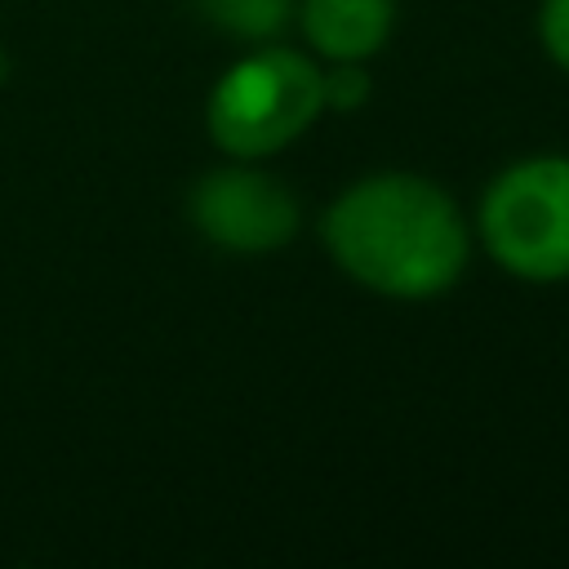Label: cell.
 I'll use <instances>...</instances> for the list:
<instances>
[{
    "label": "cell",
    "mask_w": 569,
    "mask_h": 569,
    "mask_svg": "<svg viewBox=\"0 0 569 569\" xmlns=\"http://www.w3.org/2000/svg\"><path fill=\"white\" fill-rule=\"evenodd\" d=\"M333 262L373 293L436 298L467 267V222L427 178L373 173L325 213Z\"/></svg>",
    "instance_id": "cell-1"
},
{
    "label": "cell",
    "mask_w": 569,
    "mask_h": 569,
    "mask_svg": "<svg viewBox=\"0 0 569 569\" xmlns=\"http://www.w3.org/2000/svg\"><path fill=\"white\" fill-rule=\"evenodd\" d=\"M325 111L320 71L293 49H258L209 93V133L231 156H271Z\"/></svg>",
    "instance_id": "cell-2"
},
{
    "label": "cell",
    "mask_w": 569,
    "mask_h": 569,
    "mask_svg": "<svg viewBox=\"0 0 569 569\" xmlns=\"http://www.w3.org/2000/svg\"><path fill=\"white\" fill-rule=\"evenodd\" d=\"M480 236L498 267L520 280L569 276V156H533L493 178Z\"/></svg>",
    "instance_id": "cell-3"
},
{
    "label": "cell",
    "mask_w": 569,
    "mask_h": 569,
    "mask_svg": "<svg viewBox=\"0 0 569 569\" xmlns=\"http://www.w3.org/2000/svg\"><path fill=\"white\" fill-rule=\"evenodd\" d=\"M196 227L231 253H271L298 231V200L258 169H218L191 191Z\"/></svg>",
    "instance_id": "cell-4"
},
{
    "label": "cell",
    "mask_w": 569,
    "mask_h": 569,
    "mask_svg": "<svg viewBox=\"0 0 569 569\" xmlns=\"http://www.w3.org/2000/svg\"><path fill=\"white\" fill-rule=\"evenodd\" d=\"M391 0H302L307 40L333 62H360L391 31Z\"/></svg>",
    "instance_id": "cell-5"
},
{
    "label": "cell",
    "mask_w": 569,
    "mask_h": 569,
    "mask_svg": "<svg viewBox=\"0 0 569 569\" xmlns=\"http://www.w3.org/2000/svg\"><path fill=\"white\" fill-rule=\"evenodd\" d=\"M218 27L244 36V40H267L289 22V0H196Z\"/></svg>",
    "instance_id": "cell-6"
},
{
    "label": "cell",
    "mask_w": 569,
    "mask_h": 569,
    "mask_svg": "<svg viewBox=\"0 0 569 569\" xmlns=\"http://www.w3.org/2000/svg\"><path fill=\"white\" fill-rule=\"evenodd\" d=\"M369 76L360 62H333V71H320V93H325V107H338V111H356L365 98H369Z\"/></svg>",
    "instance_id": "cell-7"
},
{
    "label": "cell",
    "mask_w": 569,
    "mask_h": 569,
    "mask_svg": "<svg viewBox=\"0 0 569 569\" xmlns=\"http://www.w3.org/2000/svg\"><path fill=\"white\" fill-rule=\"evenodd\" d=\"M538 31H542L547 53L569 71V0H542Z\"/></svg>",
    "instance_id": "cell-8"
}]
</instances>
